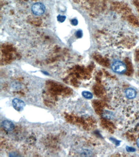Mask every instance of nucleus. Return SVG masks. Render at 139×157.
<instances>
[{
	"instance_id": "f8f14e48",
	"label": "nucleus",
	"mask_w": 139,
	"mask_h": 157,
	"mask_svg": "<svg viewBox=\"0 0 139 157\" xmlns=\"http://www.w3.org/2000/svg\"><path fill=\"white\" fill-rule=\"evenodd\" d=\"M71 23L74 25H76L78 23V21L75 19H73L71 21Z\"/></svg>"
},
{
	"instance_id": "7ed1b4c3",
	"label": "nucleus",
	"mask_w": 139,
	"mask_h": 157,
	"mask_svg": "<svg viewBox=\"0 0 139 157\" xmlns=\"http://www.w3.org/2000/svg\"><path fill=\"white\" fill-rule=\"evenodd\" d=\"M13 106L17 111L20 112L24 110L25 106V104L23 101L18 98L13 99L12 101Z\"/></svg>"
},
{
	"instance_id": "20e7f679",
	"label": "nucleus",
	"mask_w": 139,
	"mask_h": 157,
	"mask_svg": "<svg viewBox=\"0 0 139 157\" xmlns=\"http://www.w3.org/2000/svg\"><path fill=\"white\" fill-rule=\"evenodd\" d=\"M2 126L3 129L7 132H11L14 129V125L12 121L9 120H4L2 124Z\"/></svg>"
},
{
	"instance_id": "0eeeda50",
	"label": "nucleus",
	"mask_w": 139,
	"mask_h": 157,
	"mask_svg": "<svg viewBox=\"0 0 139 157\" xmlns=\"http://www.w3.org/2000/svg\"><path fill=\"white\" fill-rule=\"evenodd\" d=\"M103 115L104 117L107 118L111 119L113 117V113L111 112L106 111L104 113Z\"/></svg>"
},
{
	"instance_id": "1a4fd4ad",
	"label": "nucleus",
	"mask_w": 139,
	"mask_h": 157,
	"mask_svg": "<svg viewBox=\"0 0 139 157\" xmlns=\"http://www.w3.org/2000/svg\"><path fill=\"white\" fill-rule=\"evenodd\" d=\"M58 20L60 22H64L66 19V16L59 15L57 17Z\"/></svg>"
},
{
	"instance_id": "f257e3e1",
	"label": "nucleus",
	"mask_w": 139,
	"mask_h": 157,
	"mask_svg": "<svg viewBox=\"0 0 139 157\" xmlns=\"http://www.w3.org/2000/svg\"><path fill=\"white\" fill-rule=\"evenodd\" d=\"M112 67L114 72L119 74L124 73L126 70V67L125 64L119 61H117L113 63Z\"/></svg>"
},
{
	"instance_id": "9b49d317",
	"label": "nucleus",
	"mask_w": 139,
	"mask_h": 157,
	"mask_svg": "<svg viewBox=\"0 0 139 157\" xmlns=\"http://www.w3.org/2000/svg\"><path fill=\"white\" fill-rule=\"evenodd\" d=\"M76 36L78 38L81 37L82 36V32L81 30L78 31L76 33Z\"/></svg>"
},
{
	"instance_id": "f03ea898",
	"label": "nucleus",
	"mask_w": 139,
	"mask_h": 157,
	"mask_svg": "<svg viewBox=\"0 0 139 157\" xmlns=\"http://www.w3.org/2000/svg\"><path fill=\"white\" fill-rule=\"evenodd\" d=\"M31 10L34 14L39 16L44 13L46 7L43 4L38 2L33 5Z\"/></svg>"
},
{
	"instance_id": "6e6552de",
	"label": "nucleus",
	"mask_w": 139,
	"mask_h": 157,
	"mask_svg": "<svg viewBox=\"0 0 139 157\" xmlns=\"http://www.w3.org/2000/svg\"><path fill=\"white\" fill-rule=\"evenodd\" d=\"M81 154V155L83 156H90L91 155V153L88 150H85L83 151Z\"/></svg>"
},
{
	"instance_id": "9d476101",
	"label": "nucleus",
	"mask_w": 139,
	"mask_h": 157,
	"mask_svg": "<svg viewBox=\"0 0 139 157\" xmlns=\"http://www.w3.org/2000/svg\"><path fill=\"white\" fill-rule=\"evenodd\" d=\"M126 149L127 151L129 152H134L135 151V148L130 147H126Z\"/></svg>"
},
{
	"instance_id": "39448f33",
	"label": "nucleus",
	"mask_w": 139,
	"mask_h": 157,
	"mask_svg": "<svg viewBox=\"0 0 139 157\" xmlns=\"http://www.w3.org/2000/svg\"><path fill=\"white\" fill-rule=\"evenodd\" d=\"M126 95L129 99H132L136 97V92L135 89L132 88H129L125 91Z\"/></svg>"
},
{
	"instance_id": "423d86ee",
	"label": "nucleus",
	"mask_w": 139,
	"mask_h": 157,
	"mask_svg": "<svg viewBox=\"0 0 139 157\" xmlns=\"http://www.w3.org/2000/svg\"><path fill=\"white\" fill-rule=\"evenodd\" d=\"M82 95L84 98L87 99H91L93 98V94L92 93L90 92L87 91H84L82 92Z\"/></svg>"
},
{
	"instance_id": "ddd939ff",
	"label": "nucleus",
	"mask_w": 139,
	"mask_h": 157,
	"mask_svg": "<svg viewBox=\"0 0 139 157\" xmlns=\"http://www.w3.org/2000/svg\"><path fill=\"white\" fill-rule=\"evenodd\" d=\"M137 147L139 148V138L137 140Z\"/></svg>"
}]
</instances>
